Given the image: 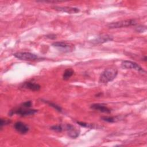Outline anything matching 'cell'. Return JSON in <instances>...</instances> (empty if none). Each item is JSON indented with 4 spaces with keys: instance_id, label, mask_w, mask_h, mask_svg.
<instances>
[{
    "instance_id": "obj_1",
    "label": "cell",
    "mask_w": 147,
    "mask_h": 147,
    "mask_svg": "<svg viewBox=\"0 0 147 147\" xmlns=\"http://www.w3.org/2000/svg\"><path fill=\"white\" fill-rule=\"evenodd\" d=\"M118 74V70L114 68H107L103 71L99 77V82L100 83L106 84L113 81Z\"/></svg>"
},
{
    "instance_id": "obj_2",
    "label": "cell",
    "mask_w": 147,
    "mask_h": 147,
    "mask_svg": "<svg viewBox=\"0 0 147 147\" xmlns=\"http://www.w3.org/2000/svg\"><path fill=\"white\" fill-rule=\"evenodd\" d=\"M137 21L135 20L130 19V20H122L114 22H111L107 24V26L109 29H116V28H121L123 27H127L130 26H134L137 25Z\"/></svg>"
},
{
    "instance_id": "obj_3",
    "label": "cell",
    "mask_w": 147,
    "mask_h": 147,
    "mask_svg": "<svg viewBox=\"0 0 147 147\" xmlns=\"http://www.w3.org/2000/svg\"><path fill=\"white\" fill-rule=\"evenodd\" d=\"M36 112H37V110L35 109H29L26 107H20L18 109H16L13 110H11L9 113L10 115H12L13 114H17L22 117H26L28 115H33Z\"/></svg>"
},
{
    "instance_id": "obj_4",
    "label": "cell",
    "mask_w": 147,
    "mask_h": 147,
    "mask_svg": "<svg viewBox=\"0 0 147 147\" xmlns=\"http://www.w3.org/2000/svg\"><path fill=\"white\" fill-rule=\"evenodd\" d=\"M13 55L16 58L22 60L31 61L40 59L37 55L30 52H17L15 53Z\"/></svg>"
},
{
    "instance_id": "obj_5",
    "label": "cell",
    "mask_w": 147,
    "mask_h": 147,
    "mask_svg": "<svg viewBox=\"0 0 147 147\" xmlns=\"http://www.w3.org/2000/svg\"><path fill=\"white\" fill-rule=\"evenodd\" d=\"M52 45L65 52L72 51L74 48V45L73 44L64 41L55 42L52 44Z\"/></svg>"
},
{
    "instance_id": "obj_6",
    "label": "cell",
    "mask_w": 147,
    "mask_h": 147,
    "mask_svg": "<svg viewBox=\"0 0 147 147\" xmlns=\"http://www.w3.org/2000/svg\"><path fill=\"white\" fill-rule=\"evenodd\" d=\"M121 66L122 68L126 69H133L140 72H145V70L139 64L130 60L123 61L121 63Z\"/></svg>"
},
{
    "instance_id": "obj_7",
    "label": "cell",
    "mask_w": 147,
    "mask_h": 147,
    "mask_svg": "<svg viewBox=\"0 0 147 147\" xmlns=\"http://www.w3.org/2000/svg\"><path fill=\"white\" fill-rule=\"evenodd\" d=\"M113 40V37L111 35L102 34L96 37L94 40H92L91 41V42H92L94 44H100L108 41H112Z\"/></svg>"
},
{
    "instance_id": "obj_8",
    "label": "cell",
    "mask_w": 147,
    "mask_h": 147,
    "mask_svg": "<svg viewBox=\"0 0 147 147\" xmlns=\"http://www.w3.org/2000/svg\"><path fill=\"white\" fill-rule=\"evenodd\" d=\"M14 127L17 132L22 134H26L29 130L28 125L21 122H16L14 125Z\"/></svg>"
},
{
    "instance_id": "obj_9",
    "label": "cell",
    "mask_w": 147,
    "mask_h": 147,
    "mask_svg": "<svg viewBox=\"0 0 147 147\" xmlns=\"http://www.w3.org/2000/svg\"><path fill=\"white\" fill-rule=\"evenodd\" d=\"M66 130L67 131L68 136L72 138H76L79 136L80 131H78L75 128L74 126H72L71 124H67L66 126Z\"/></svg>"
},
{
    "instance_id": "obj_10",
    "label": "cell",
    "mask_w": 147,
    "mask_h": 147,
    "mask_svg": "<svg viewBox=\"0 0 147 147\" xmlns=\"http://www.w3.org/2000/svg\"><path fill=\"white\" fill-rule=\"evenodd\" d=\"M55 10L62 11V12H65L69 14L72 13H76L79 12L80 10L76 7H68V6H64V7H60V6H55L54 7Z\"/></svg>"
},
{
    "instance_id": "obj_11",
    "label": "cell",
    "mask_w": 147,
    "mask_h": 147,
    "mask_svg": "<svg viewBox=\"0 0 147 147\" xmlns=\"http://www.w3.org/2000/svg\"><path fill=\"white\" fill-rule=\"evenodd\" d=\"M21 87L26 89H29L33 91H38L40 89L41 86L37 83H35L31 82H24L22 84Z\"/></svg>"
},
{
    "instance_id": "obj_12",
    "label": "cell",
    "mask_w": 147,
    "mask_h": 147,
    "mask_svg": "<svg viewBox=\"0 0 147 147\" xmlns=\"http://www.w3.org/2000/svg\"><path fill=\"white\" fill-rule=\"evenodd\" d=\"M90 107L92 109H94L95 110H98L102 113H111V110L102 104L94 103V104L91 105Z\"/></svg>"
},
{
    "instance_id": "obj_13",
    "label": "cell",
    "mask_w": 147,
    "mask_h": 147,
    "mask_svg": "<svg viewBox=\"0 0 147 147\" xmlns=\"http://www.w3.org/2000/svg\"><path fill=\"white\" fill-rule=\"evenodd\" d=\"M76 123L79 125L80 126H82V127H87V128H89V129H97V128H99L100 127L97 126V125H95L94 124H92V123H86V122H79V121H77Z\"/></svg>"
},
{
    "instance_id": "obj_14",
    "label": "cell",
    "mask_w": 147,
    "mask_h": 147,
    "mask_svg": "<svg viewBox=\"0 0 147 147\" xmlns=\"http://www.w3.org/2000/svg\"><path fill=\"white\" fill-rule=\"evenodd\" d=\"M120 118L119 116L117 117H102V119L104 121L107 122H110V123H113L117 121H118L119 120Z\"/></svg>"
},
{
    "instance_id": "obj_15",
    "label": "cell",
    "mask_w": 147,
    "mask_h": 147,
    "mask_svg": "<svg viewBox=\"0 0 147 147\" xmlns=\"http://www.w3.org/2000/svg\"><path fill=\"white\" fill-rule=\"evenodd\" d=\"M74 71L72 69H67L64 71L63 75V78L64 80H68L73 75H74Z\"/></svg>"
},
{
    "instance_id": "obj_16",
    "label": "cell",
    "mask_w": 147,
    "mask_h": 147,
    "mask_svg": "<svg viewBox=\"0 0 147 147\" xmlns=\"http://www.w3.org/2000/svg\"><path fill=\"white\" fill-rule=\"evenodd\" d=\"M45 103H47V104H48L50 106H51V107H53L55 110H57V111H58L59 112H61V111H62V109H61V108L59 106H58V105H56L55 103H53L47 101V100H45Z\"/></svg>"
},
{
    "instance_id": "obj_17",
    "label": "cell",
    "mask_w": 147,
    "mask_h": 147,
    "mask_svg": "<svg viewBox=\"0 0 147 147\" xmlns=\"http://www.w3.org/2000/svg\"><path fill=\"white\" fill-rule=\"evenodd\" d=\"M51 129L57 132H61L63 130V127L61 126V125H54L52 126Z\"/></svg>"
},
{
    "instance_id": "obj_18",
    "label": "cell",
    "mask_w": 147,
    "mask_h": 147,
    "mask_svg": "<svg viewBox=\"0 0 147 147\" xmlns=\"http://www.w3.org/2000/svg\"><path fill=\"white\" fill-rule=\"evenodd\" d=\"M10 123V121L9 119H1V123H0V125H1V127L2 128L3 126L7 125L8 124H9Z\"/></svg>"
},
{
    "instance_id": "obj_19",
    "label": "cell",
    "mask_w": 147,
    "mask_h": 147,
    "mask_svg": "<svg viewBox=\"0 0 147 147\" xmlns=\"http://www.w3.org/2000/svg\"><path fill=\"white\" fill-rule=\"evenodd\" d=\"M145 30H146V26H142V25L138 26V27H137V28H136V32H139V33H142V32H144Z\"/></svg>"
},
{
    "instance_id": "obj_20",
    "label": "cell",
    "mask_w": 147,
    "mask_h": 147,
    "mask_svg": "<svg viewBox=\"0 0 147 147\" xmlns=\"http://www.w3.org/2000/svg\"><path fill=\"white\" fill-rule=\"evenodd\" d=\"M32 106V102L30 101H26L22 104V106L26 108H29Z\"/></svg>"
},
{
    "instance_id": "obj_21",
    "label": "cell",
    "mask_w": 147,
    "mask_h": 147,
    "mask_svg": "<svg viewBox=\"0 0 147 147\" xmlns=\"http://www.w3.org/2000/svg\"><path fill=\"white\" fill-rule=\"evenodd\" d=\"M37 2H45V3H58V2H63V1H37Z\"/></svg>"
},
{
    "instance_id": "obj_22",
    "label": "cell",
    "mask_w": 147,
    "mask_h": 147,
    "mask_svg": "<svg viewBox=\"0 0 147 147\" xmlns=\"http://www.w3.org/2000/svg\"><path fill=\"white\" fill-rule=\"evenodd\" d=\"M46 37L49 39H55L56 38V35L54 34H49L46 36Z\"/></svg>"
}]
</instances>
